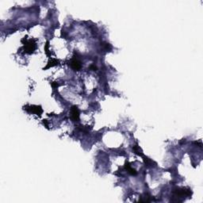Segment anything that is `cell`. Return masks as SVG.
Listing matches in <instances>:
<instances>
[{
  "mask_svg": "<svg viewBox=\"0 0 203 203\" xmlns=\"http://www.w3.org/2000/svg\"><path fill=\"white\" fill-rule=\"evenodd\" d=\"M71 67L75 71H79L81 69L82 64H81V62L79 60L77 59H74L71 61Z\"/></svg>",
  "mask_w": 203,
  "mask_h": 203,
  "instance_id": "cell-5",
  "label": "cell"
},
{
  "mask_svg": "<svg viewBox=\"0 0 203 203\" xmlns=\"http://www.w3.org/2000/svg\"><path fill=\"white\" fill-rule=\"evenodd\" d=\"M25 109L26 110H28L29 112H31L33 113V114H35L36 115H38V116L41 115L42 109L41 106H29V108H27V107L25 108Z\"/></svg>",
  "mask_w": 203,
  "mask_h": 203,
  "instance_id": "cell-2",
  "label": "cell"
},
{
  "mask_svg": "<svg viewBox=\"0 0 203 203\" xmlns=\"http://www.w3.org/2000/svg\"><path fill=\"white\" fill-rule=\"evenodd\" d=\"M25 49L26 50V53H32L36 49V44L34 42H33L32 41H30L29 42H28L26 45L25 44Z\"/></svg>",
  "mask_w": 203,
  "mask_h": 203,
  "instance_id": "cell-4",
  "label": "cell"
},
{
  "mask_svg": "<svg viewBox=\"0 0 203 203\" xmlns=\"http://www.w3.org/2000/svg\"><path fill=\"white\" fill-rule=\"evenodd\" d=\"M90 69L92 71H96L97 70V67L95 66V65H94V64H92V65L90 66Z\"/></svg>",
  "mask_w": 203,
  "mask_h": 203,
  "instance_id": "cell-8",
  "label": "cell"
},
{
  "mask_svg": "<svg viewBox=\"0 0 203 203\" xmlns=\"http://www.w3.org/2000/svg\"><path fill=\"white\" fill-rule=\"evenodd\" d=\"M126 170H127V172H128V173L129 174H130L131 175H137V172H136V170L135 169H133V168H131V166H130L128 163L126 164Z\"/></svg>",
  "mask_w": 203,
  "mask_h": 203,
  "instance_id": "cell-6",
  "label": "cell"
},
{
  "mask_svg": "<svg viewBox=\"0 0 203 203\" xmlns=\"http://www.w3.org/2000/svg\"><path fill=\"white\" fill-rule=\"evenodd\" d=\"M102 46L105 49L106 51H110L112 49V46L110 45L109 43H102Z\"/></svg>",
  "mask_w": 203,
  "mask_h": 203,
  "instance_id": "cell-7",
  "label": "cell"
},
{
  "mask_svg": "<svg viewBox=\"0 0 203 203\" xmlns=\"http://www.w3.org/2000/svg\"><path fill=\"white\" fill-rule=\"evenodd\" d=\"M173 193L175 194L176 196H179V197H182L184 195H186V196H190L191 194V191L190 190L188 189V190H186V188H177L175 189Z\"/></svg>",
  "mask_w": 203,
  "mask_h": 203,
  "instance_id": "cell-1",
  "label": "cell"
},
{
  "mask_svg": "<svg viewBox=\"0 0 203 203\" xmlns=\"http://www.w3.org/2000/svg\"><path fill=\"white\" fill-rule=\"evenodd\" d=\"M71 119L74 120L75 122H77L79 119V110L76 106H72V108L71 109Z\"/></svg>",
  "mask_w": 203,
  "mask_h": 203,
  "instance_id": "cell-3",
  "label": "cell"
}]
</instances>
